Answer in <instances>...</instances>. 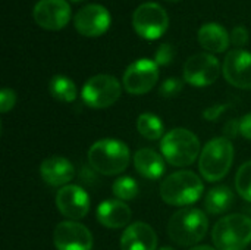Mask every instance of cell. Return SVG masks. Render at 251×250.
Listing matches in <instances>:
<instances>
[{"mask_svg":"<svg viewBox=\"0 0 251 250\" xmlns=\"http://www.w3.org/2000/svg\"><path fill=\"white\" fill-rule=\"evenodd\" d=\"M129 159V147L124 141L115 139L99 140L88 150L90 167L101 175H118L124 172Z\"/></svg>","mask_w":251,"mask_h":250,"instance_id":"1","label":"cell"},{"mask_svg":"<svg viewBox=\"0 0 251 250\" xmlns=\"http://www.w3.org/2000/svg\"><path fill=\"white\" fill-rule=\"evenodd\" d=\"M209 230V220L204 212L196 208H184L172 215L168 224V234L179 246H194L201 242Z\"/></svg>","mask_w":251,"mask_h":250,"instance_id":"2","label":"cell"},{"mask_svg":"<svg viewBox=\"0 0 251 250\" xmlns=\"http://www.w3.org/2000/svg\"><path fill=\"white\" fill-rule=\"evenodd\" d=\"M234 162V144L226 137L210 140L201 150L199 169L206 181H219L231 169Z\"/></svg>","mask_w":251,"mask_h":250,"instance_id":"3","label":"cell"},{"mask_svg":"<svg viewBox=\"0 0 251 250\" xmlns=\"http://www.w3.org/2000/svg\"><path fill=\"white\" fill-rule=\"evenodd\" d=\"M203 193V183L191 171H178L166 177L160 184V197L172 206L196 203Z\"/></svg>","mask_w":251,"mask_h":250,"instance_id":"4","label":"cell"},{"mask_svg":"<svg viewBox=\"0 0 251 250\" xmlns=\"http://www.w3.org/2000/svg\"><path fill=\"white\" fill-rule=\"evenodd\" d=\"M160 150L168 164L174 167H188L200 153V141L190 130L175 128L163 136Z\"/></svg>","mask_w":251,"mask_h":250,"instance_id":"5","label":"cell"},{"mask_svg":"<svg viewBox=\"0 0 251 250\" xmlns=\"http://www.w3.org/2000/svg\"><path fill=\"white\" fill-rule=\"evenodd\" d=\"M212 239L218 250H243L251 242V218L241 214L222 218L215 225Z\"/></svg>","mask_w":251,"mask_h":250,"instance_id":"6","label":"cell"},{"mask_svg":"<svg viewBox=\"0 0 251 250\" xmlns=\"http://www.w3.org/2000/svg\"><path fill=\"white\" fill-rule=\"evenodd\" d=\"M82 100L93 109H106L121 97V84L113 75L99 74L91 77L82 87Z\"/></svg>","mask_w":251,"mask_h":250,"instance_id":"7","label":"cell"},{"mask_svg":"<svg viewBox=\"0 0 251 250\" xmlns=\"http://www.w3.org/2000/svg\"><path fill=\"white\" fill-rule=\"evenodd\" d=\"M132 25L140 37L146 40H156L166 32L169 18L160 4L147 1L135 9L132 15Z\"/></svg>","mask_w":251,"mask_h":250,"instance_id":"8","label":"cell"},{"mask_svg":"<svg viewBox=\"0 0 251 250\" xmlns=\"http://www.w3.org/2000/svg\"><path fill=\"white\" fill-rule=\"evenodd\" d=\"M159 80V65L150 59H138L124 74V87L129 94L149 93Z\"/></svg>","mask_w":251,"mask_h":250,"instance_id":"9","label":"cell"},{"mask_svg":"<svg viewBox=\"0 0 251 250\" xmlns=\"http://www.w3.org/2000/svg\"><path fill=\"white\" fill-rule=\"evenodd\" d=\"M221 74V63L212 53L193 55L184 65V80L194 87L213 84Z\"/></svg>","mask_w":251,"mask_h":250,"instance_id":"10","label":"cell"},{"mask_svg":"<svg viewBox=\"0 0 251 250\" xmlns=\"http://www.w3.org/2000/svg\"><path fill=\"white\" fill-rule=\"evenodd\" d=\"M53 242L57 250H91L94 245L91 231L76 221L59 222L53 233Z\"/></svg>","mask_w":251,"mask_h":250,"instance_id":"11","label":"cell"},{"mask_svg":"<svg viewBox=\"0 0 251 250\" xmlns=\"http://www.w3.org/2000/svg\"><path fill=\"white\" fill-rule=\"evenodd\" d=\"M37 25L47 31H59L71 19V7L66 0H40L32 9Z\"/></svg>","mask_w":251,"mask_h":250,"instance_id":"12","label":"cell"},{"mask_svg":"<svg viewBox=\"0 0 251 250\" xmlns=\"http://www.w3.org/2000/svg\"><path fill=\"white\" fill-rule=\"evenodd\" d=\"M56 208L69 221H76L88 214L90 197L82 187L68 184L57 192Z\"/></svg>","mask_w":251,"mask_h":250,"instance_id":"13","label":"cell"},{"mask_svg":"<svg viewBox=\"0 0 251 250\" xmlns=\"http://www.w3.org/2000/svg\"><path fill=\"white\" fill-rule=\"evenodd\" d=\"M110 13L101 4H88L79 9L74 18L75 28L85 37L103 35L110 27Z\"/></svg>","mask_w":251,"mask_h":250,"instance_id":"14","label":"cell"},{"mask_svg":"<svg viewBox=\"0 0 251 250\" xmlns=\"http://www.w3.org/2000/svg\"><path fill=\"white\" fill-rule=\"evenodd\" d=\"M225 80L243 90H251V53L246 50H232L224 60Z\"/></svg>","mask_w":251,"mask_h":250,"instance_id":"15","label":"cell"},{"mask_svg":"<svg viewBox=\"0 0 251 250\" xmlns=\"http://www.w3.org/2000/svg\"><path fill=\"white\" fill-rule=\"evenodd\" d=\"M156 231L146 222H134L121 237V250H156Z\"/></svg>","mask_w":251,"mask_h":250,"instance_id":"16","label":"cell"},{"mask_svg":"<svg viewBox=\"0 0 251 250\" xmlns=\"http://www.w3.org/2000/svg\"><path fill=\"white\" fill-rule=\"evenodd\" d=\"M40 175L44 183L53 187H65L74 178L75 171L72 164L62 156H50L40 165Z\"/></svg>","mask_w":251,"mask_h":250,"instance_id":"17","label":"cell"},{"mask_svg":"<svg viewBox=\"0 0 251 250\" xmlns=\"http://www.w3.org/2000/svg\"><path fill=\"white\" fill-rule=\"evenodd\" d=\"M132 217L131 208L121 200H104L97 208V220L107 228H124L129 224Z\"/></svg>","mask_w":251,"mask_h":250,"instance_id":"18","label":"cell"},{"mask_svg":"<svg viewBox=\"0 0 251 250\" xmlns=\"http://www.w3.org/2000/svg\"><path fill=\"white\" fill-rule=\"evenodd\" d=\"M134 167L137 172L149 180H157L165 174V161L153 149L144 147L134 155Z\"/></svg>","mask_w":251,"mask_h":250,"instance_id":"19","label":"cell"},{"mask_svg":"<svg viewBox=\"0 0 251 250\" xmlns=\"http://www.w3.org/2000/svg\"><path fill=\"white\" fill-rule=\"evenodd\" d=\"M199 43L210 53H222L228 49L231 37L226 29L218 24H204L197 34Z\"/></svg>","mask_w":251,"mask_h":250,"instance_id":"20","label":"cell"},{"mask_svg":"<svg viewBox=\"0 0 251 250\" xmlns=\"http://www.w3.org/2000/svg\"><path fill=\"white\" fill-rule=\"evenodd\" d=\"M234 205V193L226 186H219L212 189L204 200V208L212 215H219L226 212Z\"/></svg>","mask_w":251,"mask_h":250,"instance_id":"21","label":"cell"},{"mask_svg":"<svg viewBox=\"0 0 251 250\" xmlns=\"http://www.w3.org/2000/svg\"><path fill=\"white\" fill-rule=\"evenodd\" d=\"M49 91L56 100L63 102V103L74 102L76 99V93H78L75 83L65 75H54L50 80Z\"/></svg>","mask_w":251,"mask_h":250,"instance_id":"22","label":"cell"},{"mask_svg":"<svg viewBox=\"0 0 251 250\" xmlns=\"http://www.w3.org/2000/svg\"><path fill=\"white\" fill-rule=\"evenodd\" d=\"M138 133L147 140H157L165 133V125L157 115L153 113H141L137 119Z\"/></svg>","mask_w":251,"mask_h":250,"instance_id":"23","label":"cell"},{"mask_svg":"<svg viewBox=\"0 0 251 250\" xmlns=\"http://www.w3.org/2000/svg\"><path fill=\"white\" fill-rule=\"evenodd\" d=\"M113 194L119 200H132L138 196V183L132 177H121L113 183Z\"/></svg>","mask_w":251,"mask_h":250,"instance_id":"24","label":"cell"},{"mask_svg":"<svg viewBox=\"0 0 251 250\" xmlns=\"http://www.w3.org/2000/svg\"><path fill=\"white\" fill-rule=\"evenodd\" d=\"M235 189L244 200L251 202V161L240 167L235 177Z\"/></svg>","mask_w":251,"mask_h":250,"instance_id":"25","label":"cell"},{"mask_svg":"<svg viewBox=\"0 0 251 250\" xmlns=\"http://www.w3.org/2000/svg\"><path fill=\"white\" fill-rule=\"evenodd\" d=\"M174 57H175V49H174V46L172 44H168V43H163L156 50L154 62L159 66H168L169 63H172Z\"/></svg>","mask_w":251,"mask_h":250,"instance_id":"26","label":"cell"},{"mask_svg":"<svg viewBox=\"0 0 251 250\" xmlns=\"http://www.w3.org/2000/svg\"><path fill=\"white\" fill-rule=\"evenodd\" d=\"M182 87H184V83L179 78H168L160 85L159 93L163 97H174V96H176V94L181 93Z\"/></svg>","mask_w":251,"mask_h":250,"instance_id":"27","label":"cell"},{"mask_svg":"<svg viewBox=\"0 0 251 250\" xmlns=\"http://www.w3.org/2000/svg\"><path fill=\"white\" fill-rule=\"evenodd\" d=\"M15 102H16V94H15L13 90H10V88H3V90L0 91V112H1V113H6V112H9L10 109H13Z\"/></svg>","mask_w":251,"mask_h":250,"instance_id":"28","label":"cell"},{"mask_svg":"<svg viewBox=\"0 0 251 250\" xmlns=\"http://www.w3.org/2000/svg\"><path fill=\"white\" fill-rule=\"evenodd\" d=\"M231 43L232 44H235V46H238V47H243V46H246L247 44V41H249V31H247V28H244V27H235L232 31H231Z\"/></svg>","mask_w":251,"mask_h":250,"instance_id":"29","label":"cell"},{"mask_svg":"<svg viewBox=\"0 0 251 250\" xmlns=\"http://www.w3.org/2000/svg\"><path fill=\"white\" fill-rule=\"evenodd\" d=\"M228 106L229 105H215V106H210V108H207L203 112V116L207 121H218V118L228 109Z\"/></svg>","mask_w":251,"mask_h":250,"instance_id":"30","label":"cell"},{"mask_svg":"<svg viewBox=\"0 0 251 250\" xmlns=\"http://www.w3.org/2000/svg\"><path fill=\"white\" fill-rule=\"evenodd\" d=\"M240 134L247 139L251 140V113H247L241 118L240 121Z\"/></svg>","mask_w":251,"mask_h":250,"instance_id":"31","label":"cell"},{"mask_svg":"<svg viewBox=\"0 0 251 250\" xmlns=\"http://www.w3.org/2000/svg\"><path fill=\"white\" fill-rule=\"evenodd\" d=\"M224 131H225V137H226V139H229V140L234 139V137L240 133V121H235V119L228 121V122L225 124Z\"/></svg>","mask_w":251,"mask_h":250,"instance_id":"32","label":"cell"},{"mask_svg":"<svg viewBox=\"0 0 251 250\" xmlns=\"http://www.w3.org/2000/svg\"><path fill=\"white\" fill-rule=\"evenodd\" d=\"M190 250H218V249H213V248H210V246H196V248H193V249Z\"/></svg>","mask_w":251,"mask_h":250,"instance_id":"33","label":"cell"},{"mask_svg":"<svg viewBox=\"0 0 251 250\" xmlns=\"http://www.w3.org/2000/svg\"><path fill=\"white\" fill-rule=\"evenodd\" d=\"M159 250H175V249H172V248H162V249H159Z\"/></svg>","mask_w":251,"mask_h":250,"instance_id":"34","label":"cell"},{"mask_svg":"<svg viewBox=\"0 0 251 250\" xmlns=\"http://www.w3.org/2000/svg\"><path fill=\"white\" fill-rule=\"evenodd\" d=\"M165 1H171V3H175V1H179V0H165Z\"/></svg>","mask_w":251,"mask_h":250,"instance_id":"35","label":"cell"},{"mask_svg":"<svg viewBox=\"0 0 251 250\" xmlns=\"http://www.w3.org/2000/svg\"><path fill=\"white\" fill-rule=\"evenodd\" d=\"M71 1H75V3H78V1H82V0H71Z\"/></svg>","mask_w":251,"mask_h":250,"instance_id":"36","label":"cell"}]
</instances>
